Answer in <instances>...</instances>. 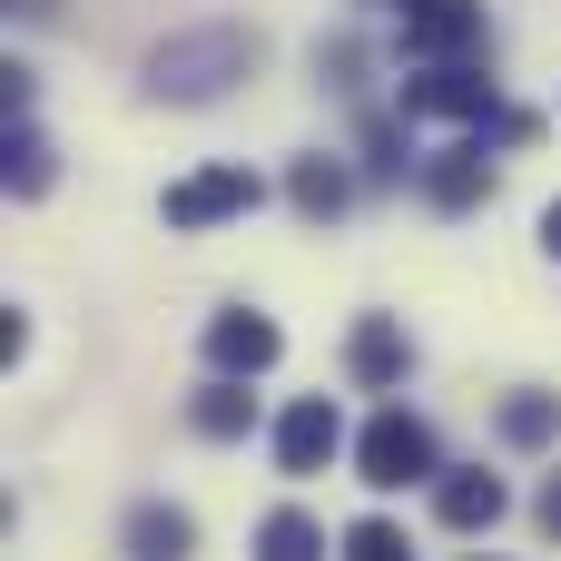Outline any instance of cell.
<instances>
[{
    "mask_svg": "<svg viewBox=\"0 0 561 561\" xmlns=\"http://www.w3.org/2000/svg\"><path fill=\"white\" fill-rule=\"evenodd\" d=\"M345 561H414V552H404V533L375 513V523H355V533H345Z\"/></svg>",
    "mask_w": 561,
    "mask_h": 561,
    "instance_id": "cell-17",
    "label": "cell"
},
{
    "mask_svg": "<svg viewBox=\"0 0 561 561\" xmlns=\"http://www.w3.org/2000/svg\"><path fill=\"white\" fill-rule=\"evenodd\" d=\"M256 561H325V533L286 503V513H266V523H256Z\"/></svg>",
    "mask_w": 561,
    "mask_h": 561,
    "instance_id": "cell-12",
    "label": "cell"
},
{
    "mask_svg": "<svg viewBox=\"0 0 561 561\" xmlns=\"http://www.w3.org/2000/svg\"><path fill=\"white\" fill-rule=\"evenodd\" d=\"M49 178H59V148L39 128H10V197H49Z\"/></svg>",
    "mask_w": 561,
    "mask_h": 561,
    "instance_id": "cell-15",
    "label": "cell"
},
{
    "mask_svg": "<svg viewBox=\"0 0 561 561\" xmlns=\"http://www.w3.org/2000/svg\"><path fill=\"white\" fill-rule=\"evenodd\" d=\"M533 523H542V533H552V542H561V473H552V483H542V503H533Z\"/></svg>",
    "mask_w": 561,
    "mask_h": 561,
    "instance_id": "cell-18",
    "label": "cell"
},
{
    "mask_svg": "<svg viewBox=\"0 0 561 561\" xmlns=\"http://www.w3.org/2000/svg\"><path fill=\"white\" fill-rule=\"evenodd\" d=\"M286 197H296L306 217H335V207L355 197V178H345L335 158H296V178H286Z\"/></svg>",
    "mask_w": 561,
    "mask_h": 561,
    "instance_id": "cell-13",
    "label": "cell"
},
{
    "mask_svg": "<svg viewBox=\"0 0 561 561\" xmlns=\"http://www.w3.org/2000/svg\"><path fill=\"white\" fill-rule=\"evenodd\" d=\"M207 355H217V375H266V365H276V325L247 316V306H227V316L207 325Z\"/></svg>",
    "mask_w": 561,
    "mask_h": 561,
    "instance_id": "cell-7",
    "label": "cell"
},
{
    "mask_svg": "<svg viewBox=\"0 0 561 561\" xmlns=\"http://www.w3.org/2000/svg\"><path fill=\"white\" fill-rule=\"evenodd\" d=\"M335 444H345V414H335L325 394H306V404L276 424V463H286V473H325V463H335Z\"/></svg>",
    "mask_w": 561,
    "mask_h": 561,
    "instance_id": "cell-6",
    "label": "cell"
},
{
    "mask_svg": "<svg viewBox=\"0 0 561 561\" xmlns=\"http://www.w3.org/2000/svg\"><path fill=\"white\" fill-rule=\"evenodd\" d=\"M187 424H197L207 444H237V434L256 424V394H237V385H207V394L187 404Z\"/></svg>",
    "mask_w": 561,
    "mask_h": 561,
    "instance_id": "cell-14",
    "label": "cell"
},
{
    "mask_svg": "<svg viewBox=\"0 0 561 561\" xmlns=\"http://www.w3.org/2000/svg\"><path fill=\"white\" fill-rule=\"evenodd\" d=\"M542 247H552V256H561V197H552V207H542Z\"/></svg>",
    "mask_w": 561,
    "mask_h": 561,
    "instance_id": "cell-19",
    "label": "cell"
},
{
    "mask_svg": "<svg viewBox=\"0 0 561 561\" xmlns=\"http://www.w3.org/2000/svg\"><path fill=\"white\" fill-rule=\"evenodd\" d=\"M10 10H20V20H49V10H59V0H10Z\"/></svg>",
    "mask_w": 561,
    "mask_h": 561,
    "instance_id": "cell-20",
    "label": "cell"
},
{
    "mask_svg": "<svg viewBox=\"0 0 561 561\" xmlns=\"http://www.w3.org/2000/svg\"><path fill=\"white\" fill-rule=\"evenodd\" d=\"M187 542H197V523H187L178 503H138V513H128V552L138 561H178Z\"/></svg>",
    "mask_w": 561,
    "mask_h": 561,
    "instance_id": "cell-11",
    "label": "cell"
},
{
    "mask_svg": "<svg viewBox=\"0 0 561 561\" xmlns=\"http://www.w3.org/2000/svg\"><path fill=\"white\" fill-rule=\"evenodd\" d=\"M424 197H434V207H473V197H493V158H483V138L444 148V158L424 168Z\"/></svg>",
    "mask_w": 561,
    "mask_h": 561,
    "instance_id": "cell-10",
    "label": "cell"
},
{
    "mask_svg": "<svg viewBox=\"0 0 561 561\" xmlns=\"http://www.w3.org/2000/svg\"><path fill=\"white\" fill-rule=\"evenodd\" d=\"M561 434V394H503V444H552Z\"/></svg>",
    "mask_w": 561,
    "mask_h": 561,
    "instance_id": "cell-16",
    "label": "cell"
},
{
    "mask_svg": "<svg viewBox=\"0 0 561 561\" xmlns=\"http://www.w3.org/2000/svg\"><path fill=\"white\" fill-rule=\"evenodd\" d=\"M256 197H266L256 168H197V178L168 187V227H217V217H247Z\"/></svg>",
    "mask_w": 561,
    "mask_h": 561,
    "instance_id": "cell-3",
    "label": "cell"
},
{
    "mask_svg": "<svg viewBox=\"0 0 561 561\" xmlns=\"http://www.w3.org/2000/svg\"><path fill=\"white\" fill-rule=\"evenodd\" d=\"M247 59H256L247 30H197V39H168V49L148 59V89H158V99H217L227 79H247Z\"/></svg>",
    "mask_w": 561,
    "mask_h": 561,
    "instance_id": "cell-1",
    "label": "cell"
},
{
    "mask_svg": "<svg viewBox=\"0 0 561 561\" xmlns=\"http://www.w3.org/2000/svg\"><path fill=\"white\" fill-rule=\"evenodd\" d=\"M345 365H355V385H404V365H414V345H404V325L394 316H365L355 335H345Z\"/></svg>",
    "mask_w": 561,
    "mask_h": 561,
    "instance_id": "cell-8",
    "label": "cell"
},
{
    "mask_svg": "<svg viewBox=\"0 0 561 561\" xmlns=\"http://www.w3.org/2000/svg\"><path fill=\"white\" fill-rule=\"evenodd\" d=\"M503 503H513V493H503V473H444V483H434V513H444L454 533H493V523H503Z\"/></svg>",
    "mask_w": 561,
    "mask_h": 561,
    "instance_id": "cell-9",
    "label": "cell"
},
{
    "mask_svg": "<svg viewBox=\"0 0 561 561\" xmlns=\"http://www.w3.org/2000/svg\"><path fill=\"white\" fill-rule=\"evenodd\" d=\"M473 39H483V0H404V59L454 69Z\"/></svg>",
    "mask_w": 561,
    "mask_h": 561,
    "instance_id": "cell-4",
    "label": "cell"
},
{
    "mask_svg": "<svg viewBox=\"0 0 561 561\" xmlns=\"http://www.w3.org/2000/svg\"><path fill=\"white\" fill-rule=\"evenodd\" d=\"M404 118H493V79L483 69H424V79H404Z\"/></svg>",
    "mask_w": 561,
    "mask_h": 561,
    "instance_id": "cell-5",
    "label": "cell"
},
{
    "mask_svg": "<svg viewBox=\"0 0 561 561\" xmlns=\"http://www.w3.org/2000/svg\"><path fill=\"white\" fill-rule=\"evenodd\" d=\"M355 473H365L375 493H404V483H424V473H434V434H424L404 404H385V414L365 424V444H355Z\"/></svg>",
    "mask_w": 561,
    "mask_h": 561,
    "instance_id": "cell-2",
    "label": "cell"
}]
</instances>
